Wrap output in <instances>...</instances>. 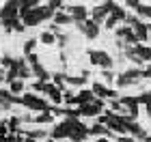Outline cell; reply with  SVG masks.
<instances>
[{
  "mask_svg": "<svg viewBox=\"0 0 151 142\" xmlns=\"http://www.w3.org/2000/svg\"><path fill=\"white\" fill-rule=\"evenodd\" d=\"M86 54H88V60H91V65L99 67L101 71H104V69H112L114 60H112V56H110L108 52H104V50H88Z\"/></svg>",
  "mask_w": 151,
  "mask_h": 142,
  "instance_id": "1",
  "label": "cell"
},
{
  "mask_svg": "<svg viewBox=\"0 0 151 142\" xmlns=\"http://www.w3.org/2000/svg\"><path fill=\"white\" fill-rule=\"evenodd\" d=\"M142 78V69H127V71H123L121 76H116V86L119 88H125V86H129V84H136L138 80Z\"/></svg>",
  "mask_w": 151,
  "mask_h": 142,
  "instance_id": "2",
  "label": "cell"
},
{
  "mask_svg": "<svg viewBox=\"0 0 151 142\" xmlns=\"http://www.w3.org/2000/svg\"><path fill=\"white\" fill-rule=\"evenodd\" d=\"M116 6V2H101V4H97V6H93V11H91V19L95 24H104L106 22V15L108 13H112V9Z\"/></svg>",
  "mask_w": 151,
  "mask_h": 142,
  "instance_id": "3",
  "label": "cell"
},
{
  "mask_svg": "<svg viewBox=\"0 0 151 142\" xmlns=\"http://www.w3.org/2000/svg\"><path fill=\"white\" fill-rule=\"evenodd\" d=\"M19 15V0H9L4 2V6L0 9V24L2 22H13Z\"/></svg>",
  "mask_w": 151,
  "mask_h": 142,
  "instance_id": "4",
  "label": "cell"
},
{
  "mask_svg": "<svg viewBox=\"0 0 151 142\" xmlns=\"http://www.w3.org/2000/svg\"><path fill=\"white\" fill-rule=\"evenodd\" d=\"M22 106L26 108H30V110H37L39 114L41 112H50V108H47V103L41 97H37V95H30V93H26L24 97H22Z\"/></svg>",
  "mask_w": 151,
  "mask_h": 142,
  "instance_id": "5",
  "label": "cell"
},
{
  "mask_svg": "<svg viewBox=\"0 0 151 142\" xmlns=\"http://www.w3.org/2000/svg\"><path fill=\"white\" fill-rule=\"evenodd\" d=\"M91 133H88V127L84 125V123H80L78 118H71V136H69V140L71 142H84Z\"/></svg>",
  "mask_w": 151,
  "mask_h": 142,
  "instance_id": "6",
  "label": "cell"
},
{
  "mask_svg": "<svg viewBox=\"0 0 151 142\" xmlns=\"http://www.w3.org/2000/svg\"><path fill=\"white\" fill-rule=\"evenodd\" d=\"M63 11H65V13H69L71 19H73L76 24L86 22V15H88V11H86V6H84V4H65V6H63Z\"/></svg>",
  "mask_w": 151,
  "mask_h": 142,
  "instance_id": "7",
  "label": "cell"
},
{
  "mask_svg": "<svg viewBox=\"0 0 151 142\" xmlns=\"http://www.w3.org/2000/svg\"><path fill=\"white\" fill-rule=\"evenodd\" d=\"M71 136V118L60 121L58 125H54L52 129V140H60V138H69Z\"/></svg>",
  "mask_w": 151,
  "mask_h": 142,
  "instance_id": "8",
  "label": "cell"
},
{
  "mask_svg": "<svg viewBox=\"0 0 151 142\" xmlns=\"http://www.w3.org/2000/svg\"><path fill=\"white\" fill-rule=\"evenodd\" d=\"M78 26V30L84 35L86 39H97L99 37V26L93 22V19H86V22H80V24H76Z\"/></svg>",
  "mask_w": 151,
  "mask_h": 142,
  "instance_id": "9",
  "label": "cell"
},
{
  "mask_svg": "<svg viewBox=\"0 0 151 142\" xmlns=\"http://www.w3.org/2000/svg\"><path fill=\"white\" fill-rule=\"evenodd\" d=\"M127 133H132L134 138H138V140H142V142H151V136L142 129V125L136 123V121H132V123L127 125Z\"/></svg>",
  "mask_w": 151,
  "mask_h": 142,
  "instance_id": "10",
  "label": "cell"
},
{
  "mask_svg": "<svg viewBox=\"0 0 151 142\" xmlns=\"http://www.w3.org/2000/svg\"><path fill=\"white\" fill-rule=\"evenodd\" d=\"M91 91H93V95H95L97 99H106V97L114 99V97H116V93H114L112 88H106V86H104V84H99V82H93Z\"/></svg>",
  "mask_w": 151,
  "mask_h": 142,
  "instance_id": "11",
  "label": "cell"
},
{
  "mask_svg": "<svg viewBox=\"0 0 151 142\" xmlns=\"http://www.w3.org/2000/svg\"><path fill=\"white\" fill-rule=\"evenodd\" d=\"M116 37H119V39H125L127 45H138V39H136L134 30L129 28V26H119V28H116Z\"/></svg>",
  "mask_w": 151,
  "mask_h": 142,
  "instance_id": "12",
  "label": "cell"
},
{
  "mask_svg": "<svg viewBox=\"0 0 151 142\" xmlns=\"http://www.w3.org/2000/svg\"><path fill=\"white\" fill-rule=\"evenodd\" d=\"M43 93H47V97H50L54 103H60V101H63V93H60V88H58L56 84H52V82L45 84V91Z\"/></svg>",
  "mask_w": 151,
  "mask_h": 142,
  "instance_id": "13",
  "label": "cell"
},
{
  "mask_svg": "<svg viewBox=\"0 0 151 142\" xmlns=\"http://www.w3.org/2000/svg\"><path fill=\"white\" fill-rule=\"evenodd\" d=\"M132 50H134V54L142 60V63H151V47L138 43V45H132Z\"/></svg>",
  "mask_w": 151,
  "mask_h": 142,
  "instance_id": "14",
  "label": "cell"
},
{
  "mask_svg": "<svg viewBox=\"0 0 151 142\" xmlns=\"http://www.w3.org/2000/svg\"><path fill=\"white\" fill-rule=\"evenodd\" d=\"M88 133H91V136H97V138H112L114 133L108 129L106 125H93V127H88Z\"/></svg>",
  "mask_w": 151,
  "mask_h": 142,
  "instance_id": "15",
  "label": "cell"
},
{
  "mask_svg": "<svg viewBox=\"0 0 151 142\" xmlns=\"http://www.w3.org/2000/svg\"><path fill=\"white\" fill-rule=\"evenodd\" d=\"M93 99H95V95L91 88H82L78 95H76V103L78 106H84V103H93Z\"/></svg>",
  "mask_w": 151,
  "mask_h": 142,
  "instance_id": "16",
  "label": "cell"
},
{
  "mask_svg": "<svg viewBox=\"0 0 151 142\" xmlns=\"http://www.w3.org/2000/svg\"><path fill=\"white\" fill-rule=\"evenodd\" d=\"M132 30H134V35L138 41H147L149 39V30H147V24H142V22H136L132 26Z\"/></svg>",
  "mask_w": 151,
  "mask_h": 142,
  "instance_id": "17",
  "label": "cell"
},
{
  "mask_svg": "<svg viewBox=\"0 0 151 142\" xmlns=\"http://www.w3.org/2000/svg\"><path fill=\"white\" fill-rule=\"evenodd\" d=\"M30 71H32V76H37V78H39V82L47 84V80H50V73L45 71V67L41 65V63H39V65H32V67H30Z\"/></svg>",
  "mask_w": 151,
  "mask_h": 142,
  "instance_id": "18",
  "label": "cell"
},
{
  "mask_svg": "<svg viewBox=\"0 0 151 142\" xmlns=\"http://www.w3.org/2000/svg\"><path fill=\"white\" fill-rule=\"evenodd\" d=\"M78 110H80V116H99V112H101L95 103H84V106H78Z\"/></svg>",
  "mask_w": 151,
  "mask_h": 142,
  "instance_id": "19",
  "label": "cell"
},
{
  "mask_svg": "<svg viewBox=\"0 0 151 142\" xmlns=\"http://www.w3.org/2000/svg\"><path fill=\"white\" fill-rule=\"evenodd\" d=\"M17 76H19V80H26V78L32 76V71L28 69V65H26V56L17 58Z\"/></svg>",
  "mask_w": 151,
  "mask_h": 142,
  "instance_id": "20",
  "label": "cell"
},
{
  "mask_svg": "<svg viewBox=\"0 0 151 142\" xmlns=\"http://www.w3.org/2000/svg\"><path fill=\"white\" fill-rule=\"evenodd\" d=\"M86 80H88V76H67L65 73V82L69 86H84Z\"/></svg>",
  "mask_w": 151,
  "mask_h": 142,
  "instance_id": "21",
  "label": "cell"
},
{
  "mask_svg": "<svg viewBox=\"0 0 151 142\" xmlns=\"http://www.w3.org/2000/svg\"><path fill=\"white\" fill-rule=\"evenodd\" d=\"M71 22H73L71 15H69V13H65V11H60V13L54 15V24H56V26H67V24H71Z\"/></svg>",
  "mask_w": 151,
  "mask_h": 142,
  "instance_id": "22",
  "label": "cell"
},
{
  "mask_svg": "<svg viewBox=\"0 0 151 142\" xmlns=\"http://www.w3.org/2000/svg\"><path fill=\"white\" fill-rule=\"evenodd\" d=\"M32 121H35V123H41V125H47V123H52V121H54V114L52 112H41Z\"/></svg>",
  "mask_w": 151,
  "mask_h": 142,
  "instance_id": "23",
  "label": "cell"
},
{
  "mask_svg": "<svg viewBox=\"0 0 151 142\" xmlns=\"http://www.w3.org/2000/svg\"><path fill=\"white\" fill-rule=\"evenodd\" d=\"M47 136L45 129H28L26 131V138H32V140H43Z\"/></svg>",
  "mask_w": 151,
  "mask_h": 142,
  "instance_id": "24",
  "label": "cell"
},
{
  "mask_svg": "<svg viewBox=\"0 0 151 142\" xmlns=\"http://www.w3.org/2000/svg\"><path fill=\"white\" fill-rule=\"evenodd\" d=\"M26 133H13V136H0V142H24Z\"/></svg>",
  "mask_w": 151,
  "mask_h": 142,
  "instance_id": "25",
  "label": "cell"
},
{
  "mask_svg": "<svg viewBox=\"0 0 151 142\" xmlns=\"http://www.w3.org/2000/svg\"><path fill=\"white\" fill-rule=\"evenodd\" d=\"M136 13H138V15H142V17H149V19H151V4L140 2L138 9H136Z\"/></svg>",
  "mask_w": 151,
  "mask_h": 142,
  "instance_id": "26",
  "label": "cell"
},
{
  "mask_svg": "<svg viewBox=\"0 0 151 142\" xmlns=\"http://www.w3.org/2000/svg\"><path fill=\"white\" fill-rule=\"evenodd\" d=\"M110 15L116 19V22H121V19H125V17H127V13L123 11V6H119V4H116L114 9H112V13H110Z\"/></svg>",
  "mask_w": 151,
  "mask_h": 142,
  "instance_id": "27",
  "label": "cell"
},
{
  "mask_svg": "<svg viewBox=\"0 0 151 142\" xmlns=\"http://www.w3.org/2000/svg\"><path fill=\"white\" fill-rule=\"evenodd\" d=\"M35 47H37V39H28V41L24 43V54H26V56L35 54Z\"/></svg>",
  "mask_w": 151,
  "mask_h": 142,
  "instance_id": "28",
  "label": "cell"
},
{
  "mask_svg": "<svg viewBox=\"0 0 151 142\" xmlns=\"http://www.w3.org/2000/svg\"><path fill=\"white\" fill-rule=\"evenodd\" d=\"M63 116H67V118H78L80 116V110H78V108H63Z\"/></svg>",
  "mask_w": 151,
  "mask_h": 142,
  "instance_id": "29",
  "label": "cell"
},
{
  "mask_svg": "<svg viewBox=\"0 0 151 142\" xmlns=\"http://www.w3.org/2000/svg\"><path fill=\"white\" fill-rule=\"evenodd\" d=\"M19 123H22V118H19V116H11L9 123H6V127H9L13 133H17V125H19Z\"/></svg>",
  "mask_w": 151,
  "mask_h": 142,
  "instance_id": "30",
  "label": "cell"
},
{
  "mask_svg": "<svg viewBox=\"0 0 151 142\" xmlns=\"http://www.w3.org/2000/svg\"><path fill=\"white\" fill-rule=\"evenodd\" d=\"M41 41H43L45 45H52L54 41H56V37H54V35H52V32H50V30H45V32H43V35H41Z\"/></svg>",
  "mask_w": 151,
  "mask_h": 142,
  "instance_id": "31",
  "label": "cell"
},
{
  "mask_svg": "<svg viewBox=\"0 0 151 142\" xmlns=\"http://www.w3.org/2000/svg\"><path fill=\"white\" fill-rule=\"evenodd\" d=\"M101 78H104V80H106L108 84H112V82H116V76H114V73H112L110 69H104V71H101Z\"/></svg>",
  "mask_w": 151,
  "mask_h": 142,
  "instance_id": "32",
  "label": "cell"
},
{
  "mask_svg": "<svg viewBox=\"0 0 151 142\" xmlns=\"http://www.w3.org/2000/svg\"><path fill=\"white\" fill-rule=\"evenodd\" d=\"M11 93H22L24 91V80H15V82H11Z\"/></svg>",
  "mask_w": 151,
  "mask_h": 142,
  "instance_id": "33",
  "label": "cell"
},
{
  "mask_svg": "<svg viewBox=\"0 0 151 142\" xmlns=\"http://www.w3.org/2000/svg\"><path fill=\"white\" fill-rule=\"evenodd\" d=\"M63 101L67 106H76V95L71 93V91H65V95H63Z\"/></svg>",
  "mask_w": 151,
  "mask_h": 142,
  "instance_id": "34",
  "label": "cell"
},
{
  "mask_svg": "<svg viewBox=\"0 0 151 142\" xmlns=\"http://www.w3.org/2000/svg\"><path fill=\"white\" fill-rule=\"evenodd\" d=\"M13 63H15V58H11L9 54H4V56L0 58V65H2V67H6V69H11V67H13Z\"/></svg>",
  "mask_w": 151,
  "mask_h": 142,
  "instance_id": "35",
  "label": "cell"
},
{
  "mask_svg": "<svg viewBox=\"0 0 151 142\" xmlns=\"http://www.w3.org/2000/svg\"><path fill=\"white\" fill-rule=\"evenodd\" d=\"M52 78H54V84H56L58 88L65 84V73H52Z\"/></svg>",
  "mask_w": 151,
  "mask_h": 142,
  "instance_id": "36",
  "label": "cell"
},
{
  "mask_svg": "<svg viewBox=\"0 0 151 142\" xmlns=\"http://www.w3.org/2000/svg\"><path fill=\"white\" fill-rule=\"evenodd\" d=\"M13 30H15V32H24L26 30V26H24L22 19H15V22H13Z\"/></svg>",
  "mask_w": 151,
  "mask_h": 142,
  "instance_id": "37",
  "label": "cell"
},
{
  "mask_svg": "<svg viewBox=\"0 0 151 142\" xmlns=\"http://www.w3.org/2000/svg\"><path fill=\"white\" fill-rule=\"evenodd\" d=\"M104 26H106V28H108V30H112V28H114V26H116V19H114L112 15H108V17H106V22H104Z\"/></svg>",
  "mask_w": 151,
  "mask_h": 142,
  "instance_id": "38",
  "label": "cell"
},
{
  "mask_svg": "<svg viewBox=\"0 0 151 142\" xmlns=\"http://www.w3.org/2000/svg\"><path fill=\"white\" fill-rule=\"evenodd\" d=\"M26 63H30V67L39 65V56H37V54H30V56H26Z\"/></svg>",
  "mask_w": 151,
  "mask_h": 142,
  "instance_id": "39",
  "label": "cell"
},
{
  "mask_svg": "<svg viewBox=\"0 0 151 142\" xmlns=\"http://www.w3.org/2000/svg\"><path fill=\"white\" fill-rule=\"evenodd\" d=\"M56 41H58L60 45H63V47H65V43H67V41H69V37H67V35H63V32H60V35H56Z\"/></svg>",
  "mask_w": 151,
  "mask_h": 142,
  "instance_id": "40",
  "label": "cell"
},
{
  "mask_svg": "<svg viewBox=\"0 0 151 142\" xmlns=\"http://www.w3.org/2000/svg\"><path fill=\"white\" fill-rule=\"evenodd\" d=\"M11 106H13L11 101H6V99H2V97H0V110H9Z\"/></svg>",
  "mask_w": 151,
  "mask_h": 142,
  "instance_id": "41",
  "label": "cell"
},
{
  "mask_svg": "<svg viewBox=\"0 0 151 142\" xmlns=\"http://www.w3.org/2000/svg\"><path fill=\"white\" fill-rule=\"evenodd\" d=\"M32 88H35V91H41V93H43V91H45V84H43V82H35V84H32Z\"/></svg>",
  "mask_w": 151,
  "mask_h": 142,
  "instance_id": "42",
  "label": "cell"
},
{
  "mask_svg": "<svg viewBox=\"0 0 151 142\" xmlns=\"http://www.w3.org/2000/svg\"><path fill=\"white\" fill-rule=\"evenodd\" d=\"M142 78H151V63L145 67V69H142Z\"/></svg>",
  "mask_w": 151,
  "mask_h": 142,
  "instance_id": "43",
  "label": "cell"
},
{
  "mask_svg": "<svg viewBox=\"0 0 151 142\" xmlns=\"http://www.w3.org/2000/svg\"><path fill=\"white\" fill-rule=\"evenodd\" d=\"M116 142H134V138H125V136H116Z\"/></svg>",
  "mask_w": 151,
  "mask_h": 142,
  "instance_id": "44",
  "label": "cell"
},
{
  "mask_svg": "<svg viewBox=\"0 0 151 142\" xmlns=\"http://www.w3.org/2000/svg\"><path fill=\"white\" fill-rule=\"evenodd\" d=\"M147 116H149V121H151V106H147Z\"/></svg>",
  "mask_w": 151,
  "mask_h": 142,
  "instance_id": "45",
  "label": "cell"
},
{
  "mask_svg": "<svg viewBox=\"0 0 151 142\" xmlns=\"http://www.w3.org/2000/svg\"><path fill=\"white\" fill-rule=\"evenodd\" d=\"M95 142H108V138H97Z\"/></svg>",
  "mask_w": 151,
  "mask_h": 142,
  "instance_id": "46",
  "label": "cell"
},
{
  "mask_svg": "<svg viewBox=\"0 0 151 142\" xmlns=\"http://www.w3.org/2000/svg\"><path fill=\"white\" fill-rule=\"evenodd\" d=\"M147 97H149V103L147 106H151V91H147Z\"/></svg>",
  "mask_w": 151,
  "mask_h": 142,
  "instance_id": "47",
  "label": "cell"
},
{
  "mask_svg": "<svg viewBox=\"0 0 151 142\" xmlns=\"http://www.w3.org/2000/svg\"><path fill=\"white\" fill-rule=\"evenodd\" d=\"M24 142H37V140H32V138H26V140H24Z\"/></svg>",
  "mask_w": 151,
  "mask_h": 142,
  "instance_id": "48",
  "label": "cell"
},
{
  "mask_svg": "<svg viewBox=\"0 0 151 142\" xmlns=\"http://www.w3.org/2000/svg\"><path fill=\"white\" fill-rule=\"evenodd\" d=\"M147 30H149V35H151V24H147Z\"/></svg>",
  "mask_w": 151,
  "mask_h": 142,
  "instance_id": "49",
  "label": "cell"
},
{
  "mask_svg": "<svg viewBox=\"0 0 151 142\" xmlns=\"http://www.w3.org/2000/svg\"><path fill=\"white\" fill-rule=\"evenodd\" d=\"M47 142H54V140H47Z\"/></svg>",
  "mask_w": 151,
  "mask_h": 142,
  "instance_id": "50",
  "label": "cell"
}]
</instances>
